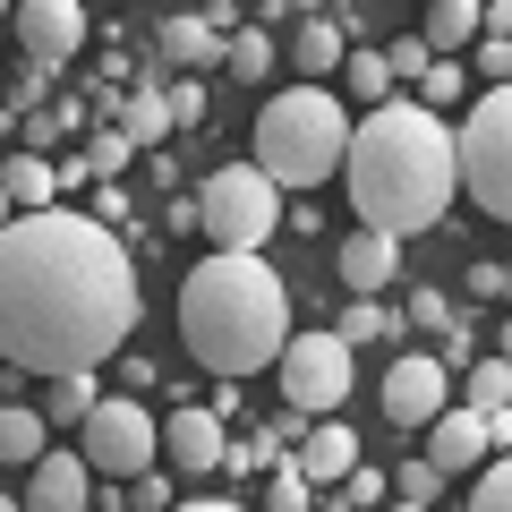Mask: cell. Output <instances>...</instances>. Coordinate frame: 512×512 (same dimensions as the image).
Wrapping results in <instances>:
<instances>
[{
  "instance_id": "603a6c76",
  "label": "cell",
  "mask_w": 512,
  "mask_h": 512,
  "mask_svg": "<svg viewBox=\"0 0 512 512\" xmlns=\"http://www.w3.org/2000/svg\"><path fill=\"white\" fill-rule=\"evenodd\" d=\"M393 333H410V325L384 308V299H350L342 325H333V342H342V350H367V342H393Z\"/></svg>"
},
{
  "instance_id": "3957f363",
  "label": "cell",
  "mask_w": 512,
  "mask_h": 512,
  "mask_svg": "<svg viewBox=\"0 0 512 512\" xmlns=\"http://www.w3.org/2000/svg\"><path fill=\"white\" fill-rule=\"evenodd\" d=\"M180 342L205 376L239 384L256 367H274V350L291 342V291L265 256H205L180 282Z\"/></svg>"
},
{
  "instance_id": "8fae6325",
  "label": "cell",
  "mask_w": 512,
  "mask_h": 512,
  "mask_svg": "<svg viewBox=\"0 0 512 512\" xmlns=\"http://www.w3.org/2000/svg\"><path fill=\"white\" fill-rule=\"evenodd\" d=\"M86 504H94V470L77 453H60V444H43V453L26 461L18 512H86Z\"/></svg>"
},
{
  "instance_id": "5b68a950",
  "label": "cell",
  "mask_w": 512,
  "mask_h": 512,
  "mask_svg": "<svg viewBox=\"0 0 512 512\" xmlns=\"http://www.w3.org/2000/svg\"><path fill=\"white\" fill-rule=\"evenodd\" d=\"M453 188H470V205L487 222H512V86L470 94V111L453 128Z\"/></svg>"
},
{
  "instance_id": "4dcf8cb0",
  "label": "cell",
  "mask_w": 512,
  "mask_h": 512,
  "mask_svg": "<svg viewBox=\"0 0 512 512\" xmlns=\"http://www.w3.org/2000/svg\"><path fill=\"white\" fill-rule=\"evenodd\" d=\"M384 487L402 495V504H436V495H444V470H436V461H402V470L384 478Z\"/></svg>"
},
{
  "instance_id": "9a60e30c",
  "label": "cell",
  "mask_w": 512,
  "mask_h": 512,
  "mask_svg": "<svg viewBox=\"0 0 512 512\" xmlns=\"http://www.w3.org/2000/svg\"><path fill=\"white\" fill-rule=\"evenodd\" d=\"M427 461H436L444 478H453V470H478V461H487V427H478V410L444 402L436 419H427Z\"/></svg>"
},
{
  "instance_id": "ffe728a7",
  "label": "cell",
  "mask_w": 512,
  "mask_h": 512,
  "mask_svg": "<svg viewBox=\"0 0 512 512\" xmlns=\"http://www.w3.org/2000/svg\"><path fill=\"white\" fill-rule=\"evenodd\" d=\"M461 410H512V359L504 350H487V359H470V376H461Z\"/></svg>"
},
{
  "instance_id": "484cf974",
  "label": "cell",
  "mask_w": 512,
  "mask_h": 512,
  "mask_svg": "<svg viewBox=\"0 0 512 512\" xmlns=\"http://www.w3.org/2000/svg\"><path fill=\"white\" fill-rule=\"evenodd\" d=\"M222 69L265 77V69H274V35H265V26H239V35H222Z\"/></svg>"
},
{
  "instance_id": "e575fe53",
  "label": "cell",
  "mask_w": 512,
  "mask_h": 512,
  "mask_svg": "<svg viewBox=\"0 0 512 512\" xmlns=\"http://www.w3.org/2000/svg\"><path fill=\"white\" fill-rule=\"evenodd\" d=\"M342 504H350V512L384 504V470H367V461H350V470H342Z\"/></svg>"
},
{
  "instance_id": "5bb4252c",
  "label": "cell",
  "mask_w": 512,
  "mask_h": 512,
  "mask_svg": "<svg viewBox=\"0 0 512 512\" xmlns=\"http://www.w3.org/2000/svg\"><path fill=\"white\" fill-rule=\"evenodd\" d=\"M333 265H342V291H350V299H384V282L402 274V239H384V231H350L342 248H333Z\"/></svg>"
},
{
  "instance_id": "30bf717a",
  "label": "cell",
  "mask_w": 512,
  "mask_h": 512,
  "mask_svg": "<svg viewBox=\"0 0 512 512\" xmlns=\"http://www.w3.org/2000/svg\"><path fill=\"white\" fill-rule=\"evenodd\" d=\"M9 26H18V52L43 69L86 52V0H9Z\"/></svg>"
},
{
  "instance_id": "ac0fdd59",
  "label": "cell",
  "mask_w": 512,
  "mask_h": 512,
  "mask_svg": "<svg viewBox=\"0 0 512 512\" xmlns=\"http://www.w3.org/2000/svg\"><path fill=\"white\" fill-rule=\"evenodd\" d=\"M419 43H427V52H444V60H453V52H470V43H478V0H427Z\"/></svg>"
},
{
  "instance_id": "d4e9b609",
  "label": "cell",
  "mask_w": 512,
  "mask_h": 512,
  "mask_svg": "<svg viewBox=\"0 0 512 512\" xmlns=\"http://www.w3.org/2000/svg\"><path fill=\"white\" fill-rule=\"evenodd\" d=\"M461 94H470V69L436 52V60H427V69H419V86H410V103H427V111H453Z\"/></svg>"
},
{
  "instance_id": "44dd1931",
  "label": "cell",
  "mask_w": 512,
  "mask_h": 512,
  "mask_svg": "<svg viewBox=\"0 0 512 512\" xmlns=\"http://www.w3.org/2000/svg\"><path fill=\"white\" fill-rule=\"evenodd\" d=\"M163 52H171V69H214V60H222V26H205V18H163Z\"/></svg>"
},
{
  "instance_id": "836d02e7",
  "label": "cell",
  "mask_w": 512,
  "mask_h": 512,
  "mask_svg": "<svg viewBox=\"0 0 512 512\" xmlns=\"http://www.w3.org/2000/svg\"><path fill=\"white\" fill-rule=\"evenodd\" d=\"M470 52H478V86H512V43L504 35H478Z\"/></svg>"
},
{
  "instance_id": "52a82bcc",
  "label": "cell",
  "mask_w": 512,
  "mask_h": 512,
  "mask_svg": "<svg viewBox=\"0 0 512 512\" xmlns=\"http://www.w3.org/2000/svg\"><path fill=\"white\" fill-rule=\"evenodd\" d=\"M274 384H282V402H291L299 419H333V410L350 402V350L333 342V325L291 333V342L274 350Z\"/></svg>"
},
{
  "instance_id": "b9f144b4",
  "label": "cell",
  "mask_w": 512,
  "mask_h": 512,
  "mask_svg": "<svg viewBox=\"0 0 512 512\" xmlns=\"http://www.w3.org/2000/svg\"><path fill=\"white\" fill-rule=\"evenodd\" d=\"M384 512H436V504H402V495H393V504H384Z\"/></svg>"
},
{
  "instance_id": "7c38bea8",
  "label": "cell",
  "mask_w": 512,
  "mask_h": 512,
  "mask_svg": "<svg viewBox=\"0 0 512 512\" xmlns=\"http://www.w3.org/2000/svg\"><path fill=\"white\" fill-rule=\"evenodd\" d=\"M222 444H231V427L214 410H171V427H154V453H171V470H188V478H214Z\"/></svg>"
},
{
  "instance_id": "d590c367",
  "label": "cell",
  "mask_w": 512,
  "mask_h": 512,
  "mask_svg": "<svg viewBox=\"0 0 512 512\" xmlns=\"http://www.w3.org/2000/svg\"><path fill=\"white\" fill-rule=\"evenodd\" d=\"M128 504H137V512H171V478H163V461L128 478Z\"/></svg>"
},
{
  "instance_id": "74e56055",
  "label": "cell",
  "mask_w": 512,
  "mask_h": 512,
  "mask_svg": "<svg viewBox=\"0 0 512 512\" xmlns=\"http://www.w3.org/2000/svg\"><path fill=\"white\" fill-rule=\"evenodd\" d=\"M504 291H512V265L478 256V265H470V299H504Z\"/></svg>"
},
{
  "instance_id": "7bdbcfd3",
  "label": "cell",
  "mask_w": 512,
  "mask_h": 512,
  "mask_svg": "<svg viewBox=\"0 0 512 512\" xmlns=\"http://www.w3.org/2000/svg\"><path fill=\"white\" fill-rule=\"evenodd\" d=\"M316 512H350V504H342V495H333V504H316Z\"/></svg>"
},
{
  "instance_id": "8d00e7d4",
  "label": "cell",
  "mask_w": 512,
  "mask_h": 512,
  "mask_svg": "<svg viewBox=\"0 0 512 512\" xmlns=\"http://www.w3.org/2000/svg\"><path fill=\"white\" fill-rule=\"evenodd\" d=\"M402 325H419V333H444V325H453V308H444V291H410Z\"/></svg>"
},
{
  "instance_id": "6da1fadb",
  "label": "cell",
  "mask_w": 512,
  "mask_h": 512,
  "mask_svg": "<svg viewBox=\"0 0 512 512\" xmlns=\"http://www.w3.org/2000/svg\"><path fill=\"white\" fill-rule=\"evenodd\" d=\"M137 325V256L120 231L94 214L43 205V214H9L0 231V359H18L26 376H69V367H103L128 350Z\"/></svg>"
},
{
  "instance_id": "cb8c5ba5",
  "label": "cell",
  "mask_w": 512,
  "mask_h": 512,
  "mask_svg": "<svg viewBox=\"0 0 512 512\" xmlns=\"http://www.w3.org/2000/svg\"><path fill=\"white\" fill-rule=\"evenodd\" d=\"M120 137H128V146H137V154H146V146H163V137H171L163 86H137V94H128V103H120Z\"/></svg>"
},
{
  "instance_id": "ba28073f",
  "label": "cell",
  "mask_w": 512,
  "mask_h": 512,
  "mask_svg": "<svg viewBox=\"0 0 512 512\" xmlns=\"http://www.w3.org/2000/svg\"><path fill=\"white\" fill-rule=\"evenodd\" d=\"M154 427H163V419H154L146 402H94L86 419H77V461H86L94 478H120V487H128L137 470L163 461V453H154Z\"/></svg>"
},
{
  "instance_id": "ab89813d",
  "label": "cell",
  "mask_w": 512,
  "mask_h": 512,
  "mask_svg": "<svg viewBox=\"0 0 512 512\" xmlns=\"http://www.w3.org/2000/svg\"><path fill=\"white\" fill-rule=\"evenodd\" d=\"M171 512H248V504H231V495H197V504H171Z\"/></svg>"
},
{
  "instance_id": "9c48e42d",
  "label": "cell",
  "mask_w": 512,
  "mask_h": 512,
  "mask_svg": "<svg viewBox=\"0 0 512 512\" xmlns=\"http://www.w3.org/2000/svg\"><path fill=\"white\" fill-rule=\"evenodd\" d=\"M444 402H453V367H444V359H427V350L393 359V367H384V384H376V410H384L393 427H427Z\"/></svg>"
},
{
  "instance_id": "4fadbf2b",
  "label": "cell",
  "mask_w": 512,
  "mask_h": 512,
  "mask_svg": "<svg viewBox=\"0 0 512 512\" xmlns=\"http://www.w3.org/2000/svg\"><path fill=\"white\" fill-rule=\"evenodd\" d=\"M282 461H291L308 487H342V470L359 461V436H350L342 419H308V427H299V444H291Z\"/></svg>"
},
{
  "instance_id": "f35d334b",
  "label": "cell",
  "mask_w": 512,
  "mask_h": 512,
  "mask_svg": "<svg viewBox=\"0 0 512 512\" xmlns=\"http://www.w3.org/2000/svg\"><path fill=\"white\" fill-rule=\"evenodd\" d=\"M94 222H103V231H120V222H128V197H120V188H103V197H94Z\"/></svg>"
},
{
  "instance_id": "2e32d148",
  "label": "cell",
  "mask_w": 512,
  "mask_h": 512,
  "mask_svg": "<svg viewBox=\"0 0 512 512\" xmlns=\"http://www.w3.org/2000/svg\"><path fill=\"white\" fill-rule=\"evenodd\" d=\"M0 197H9V214H43V205H60V171L43 154H9L0 163Z\"/></svg>"
},
{
  "instance_id": "d6a6232c",
  "label": "cell",
  "mask_w": 512,
  "mask_h": 512,
  "mask_svg": "<svg viewBox=\"0 0 512 512\" xmlns=\"http://www.w3.org/2000/svg\"><path fill=\"white\" fill-rule=\"evenodd\" d=\"M128 154H137V146H128L120 128H94V146H86V171H94V180H111V171H120Z\"/></svg>"
},
{
  "instance_id": "bcb514c9",
  "label": "cell",
  "mask_w": 512,
  "mask_h": 512,
  "mask_svg": "<svg viewBox=\"0 0 512 512\" xmlns=\"http://www.w3.org/2000/svg\"><path fill=\"white\" fill-rule=\"evenodd\" d=\"M0 18H9V0H0Z\"/></svg>"
},
{
  "instance_id": "f6af8a7d",
  "label": "cell",
  "mask_w": 512,
  "mask_h": 512,
  "mask_svg": "<svg viewBox=\"0 0 512 512\" xmlns=\"http://www.w3.org/2000/svg\"><path fill=\"white\" fill-rule=\"evenodd\" d=\"M0 231H9V197H0Z\"/></svg>"
},
{
  "instance_id": "83f0119b",
  "label": "cell",
  "mask_w": 512,
  "mask_h": 512,
  "mask_svg": "<svg viewBox=\"0 0 512 512\" xmlns=\"http://www.w3.org/2000/svg\"><path fill=\"white\" fill-rule=\"evenodd\" d=\"M265 512H316V487L291 470V461H274V478H265Z\"/></svg>"
},
{
  "instance_id": "d6986e66",
  "label": "cell",
  "mask_w": 512,
  "mask_h": 512,
  "mask_svg": "<svg viewBox=\"0 0 512 512\" xmlns=\"http://www.w3.org/2000/svg\"><path fill=\"white\" fill-rule=\"evenodd\" d=\"M342 52H350V35L333 18H299V77H308V86H325V77L342 69Z\"/></svg>"
},
{
  "instance_id": "1f68e13d",
  "label": "cell",
  "mask_w": 512,
  "mask_h": 512,
  "mask_svg": "<svg viewBox=\"0 0 512 512\" xmlns=\"http://www.w3.org/2000/svg\"><path fill=\"white\" fill-rule=\"evenodd\" d=\"M163 111H171V128H197V120H205V86H197V77H171V86H163Z\"/></svg>"
},
{
  "instance_id": "60d3db41",
  "label": "cell",
  "mask_w": 512,
  "mask_h": 512,
  "mask_svg": "<svg viewBox=\"0 0 512 512\" xmlns=\"http://www.w3.org/2000/svg\"><path fill=\"white\" fill-rule=\"evenodd\" d=\"M291 9H299V18H325V0H291Z\"/></svg>"
},
{
  "instance_id": "f546056e",
  "label": "cell",
  "mask_w": 512,
  "mask_h": 512,
  "mask_svg": "<svg viewBox=\"0 0 512 512\" xmlns=\"http://www.w3.org/2000/svg\"><path fill=\"white\" fill-rule=\"evenodd\" d=\"M427 60H436V52H427L419 35H393V43H384V77H393V94H402V86H419V69H427Z\"/></svg>"
},
{
  "instance_id": "8992f818",
  "label": "cell",
  "mask_w": 512,
  "mask_h": 512,
  "mask_svg": "<svg viewBox=\"0 0 512 512\" xmlns=\"http://www.w3.org/2000/svg\"><path fill=\"white\" fill-rule=\"evenodd\" d=\"M197 231L214 239L222 256H256L265 239L282 231V188L265 180L256 163H222L214 180L197 188Z\"/></svg>"
},
{
  "instance_id": "7a4b0ae2",
  "label": "cell",
  "mask_w": 512,
  "mask_h": 512,
  "mask_svg": "<svg viewBox=\"0 0 512 512\" xmlns=\"http://www.w3.org/2000/svg\"><path fill=\"white\" fill-rule=\"evenodd\" d=\"M333 180H342L359 231L419 239L453 214V128H444V111L410 103V94H384V103H367V120H350Z\"/></svg>"
},
{
  "instance_id": "f1b7e54d",
  "label": "cell",
  "mask_w": 512,
  "mask_h": 512,
  "mask_svg": "<svg viewBox=\"0 0 512 512\" xmlns=\"http://www.w3.org/2000/svg\"><path fill=\"white\" fill-rule=\"evenodd\" d=\"M470 512H512V461H478V487H470Z\"/></svg>"
},
{
  "instance_id": "e0dca14e",
  "label": "cell",
  "mask_w": 512,
  "mask_h": 512,
  "mask_svg": "<svg viewBox=\"0 0 512 512\" xmlns=\"http://www.w3.org/2000/svg\"><path fill=\"white\" fill-rule=\"evenodd\" d=\"M43 444H52V427H43L35 402H0V470H26Z\"/></svg>"
},
{
  "instance_id": "7402d4cb",
  "label": "cell",
  "mask_w": 512,
  "mask_h": 512,
  "mask_svg": "<svg viewBox=\"0 0 512 512\" xmlns=\"http://www.w3.org/2000/svg\"><path fill=\"white\" fill-rule=\"evenodd\" d=\"M94 393H103V384H94V367H69V376H52L43 384V427H77L94 410Z\"/></svg>"
},
{
  "instance_id": "4316f807",
  "label": "cell",
  "mask_w": 512,
  "mask_h": 512,
  "mask_svg": "<svg viewBox=\"0 0 512 512\" xmlns=\"http://www.w3.org/2000/svg\"><path fill=\"white\" fill-rule=\"evenodd\" d=\"M342 86H350V103H384V94H393L384 52H342Z\"/></svg>"
},
{
  "instance_id": "277c9868",
  "label": "cell",
  "mask_w": 512,
  "mask_h": 512,
  "mask_svg": "<svg viewBox=\"0 0 512 512\" xmlns=\"http://www.w3.org/2000/svg\"><path fill=\"white\" fill-rule=\"evenodd\" d=\"M342 146H350V103L333 86H282L265 94L256 111V171L274 188H325L342 171Z\"/></svg>"
},
{
  "instance_id": "ee69618b",
  "label": "cell",
  "mask_w": 512,
  "mask_h": 512,
  "mask_svg": "<svg viewBox=\"0 0 512 512\" xmlns=\"http://www.w3.org/2000/svg\"><path fill=\"white\" fill-rule=\"evenodd\" d=\"M0 512H18V495H0Z\"/></svg>"
}]
</instances>
